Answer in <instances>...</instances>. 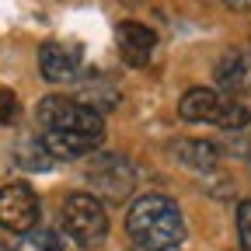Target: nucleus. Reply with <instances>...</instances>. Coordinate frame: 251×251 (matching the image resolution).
I'll return each instance as SVG.
<instances>
[{"mask_svg": "<svg viewBox=\"0 0 251 251\" xmlns=\"http://www.w3.org/2000/svg\"><path fill=\"white\" fill-rule=\"evenodd\" d=\"M216 80L220 87L227 91H251V52H241V49H230L224 59L216 63Z\"/></svg>", "mask_w": 251, "mask_h": 251, "instance_id": "nucleus-10", "label": "nucleus"}, {"mask_svg": "<svg viewBox=\"0 0 251 251\" xmlns=\"http://www.w3.org/2000/svg\"><path fill=\"white\" fill-rule=\"evenodd\" d=\"M18 251H63V237H56L49 230H28V234H21Z\"/></svg>", "mask_w": 251, "mask_h": 251, "instance_id": "nucleus-13", "label": "nucleus"}, {"mask_svg": "<svg viewBox=\"0 0 251 251\" xmlns=\"http://www.w3.org/2000/svg\"><path fill=\"white\" fill-rule=\"evenodd\" d=\"M224 108H227V98L213 87H188L178 98V115L185 122H213L216 126Z\"/></svg>", "mask_w": 251, "mask_h": 251, "instance_id": "nucleus-8", "label": "nucleus"}, {"mask_svg": "<svg viewBox=\"0 0 251 251\" xmlns=\"http://www.w3.org/2000/svg\"><path fill=\"white\" fill-rule=\"evenodd\" d=\"M153 49H157V35L147 25H140V21H122L119 25V52H122V59L129 63V67L150 63Z\"/></svg>", "mask_w": 251, "mask_h": 251, "instance_id": "nucleus-9", "label": "nucleus"}, {"mask_svg": "<svg viewBox=\"0 0 251 251\" xmlns=\"http://www.w3.org/2000/svg\"><path fill=\"white\" fill-rule=\"evenodd\" d=\"M35 122L42 126V133L46 129H70V133H101L105 136L101 115L77 98H67V94H46L35 105Z\"/></svg>", "mask_w": 251, "mask_h": 251, "instance_id": "nucleus-3", "label": "nucleus"}, {"mask_svg": "<svg viewBox=\"0 0 251 251\" xmlns=\"http://www.w3.org/2000/svg\"><path fill=\"white\" fill-rule=\"evenodd\" d=\"M237 237H241V251H251V199L237 206Z\"/></svg>", "mask_w": 251, "mask_h": 251, "instance_id": "nucleus-16", "label": "nucleus"}, {"mask_svg": "<svg viewBox=\"0 0 251 251\" xmlns=\"http://www.w3.org/2000/svg\"><path fill=\"white\" fill-rule=\"evenodd\" d=\"M80 70V46L70 42H42L39 49V74L49 84H70Z\"/></svg>", "mask_w": 251, "mask_h": 251, "instance_id": "nucleus-6", "label": "nucleus"}, {"mask_svg": "<svg viewBox=\"0 0 251 251\" xmlns=\"http://www.w3.org/2000/svg\"><path fill=\"white\" fill-rule=\"evenodd\" d=\"M175 157L181 164H188L192 171H213L216 161H220V153L209 140H175Z\"/></svg>", "mask_w": 251, "mask_h": 251, "instance_id": "nucleus-11", "label": "nucleus"}, {"mask_svg": "<svg viewBox=\"0 0 251 251\" xmlns=\"http://www.w3.org/2000/svg\"><path fill=\"white\" fill-rule=\"evenodd\" d=\"M84 171H87V178L94 181V188H98L101 196H108V199L129 196V188L136 185V168H133V161H129V157H122V153H112V150L94 153Z\"/></svg>", "mask_w": 251, "mask_h": 251, "instance_id": "nucleus-4", "label": "nucleus"}, {"mask_svg": "<svg viewBox=\"0 0 251 251\" xmlns=\"http://www.w3.org/2000/svg\"><path fill=\"white\" fill-rule=\"evenodd\" d=\"M216 126H220V129H227V133L248 129V126H251V112L244 105H237V101H227V108H224V115H220Z\"/></svg>", "mask_w": 251, "mask_h": 251, "instance_id": "nucleus-14", "label": "nucleus"}, {"mask_svg": "<svg viewBox=\"0 0 251 251\" xmlns=\"http://www.w3.org/2000/svg\"><path fill=\"white\" fill-rule=\"evenodd\" d=\"M42 147L49 150L52 161H80V157L94 153L101 147V133H70V129H46L42 136Z\"/></svg>", "mask_w": 251, "mask_h": 251, "instance_id": "nucleus-7", "label": "nucleus"}, {"mask_svg": "<svg viewBox=\"0 0 251 251\" xmlns=\"http://www.w3.org/2000/svg\"><path fill=\"white\" fill-rule=\"evenodd\" d=\"M230 11H251V0H224Z\"/></svg>", "mask_w": 251, "mask_h": 251, "instance_id": "nucleus-17", "label": "nucleus"}, {"mask_svg": "<svg viewBox=\"0 0 251 251\" xmlns=\"http://www.w3.org/2000/svg\"><path fill=\"white\" fill-rule=\"evenodd\" d=\"M63 230L80 248H94L108 237V213L98 196L91 192H70L63 202Z\"/></svg>", "mask_w": 251, "mask_h": 251, "instance_id": "nucleus-2", "label": "nucleus"}, {"mask_svg": "<svg viewBox=\"0 0 251 251\" xmlns=\"http://www.w3.org/2000/svg\"><path fill=\"white\" fill-rule=\"evenodd\" d=\"M21 115V101H18V94L7 91V87H0V129H7V126H14Z\"/></svg>", "mask_w": 251, "mask_h": 251, "instance_id": "nucleus-15", "label": "nucleus"}, {"mask_svg": "<svg viewBox=\"0 0 251 251\" xmlns=\"http://www.w3.org/2000/svg\"><path fill=\"white\" fill-rule=\"evenodd\" d=\"M14 164L25 168V171H49L52 157H49V150L42 147L39 136H21L18 147H14Z\"/></svg>", "mask_w": 251, "mask_h": 251, "instance_id": "nucleus-12", "label": "nucleus"}, {"mask_svg": "<svg viewBox=\"0 0 251 251\" xmlns=\"http://www.w3.org/2000/svg\"><path fill=\"white\" fill-rule=\"evenodd\" d=\"M0 251H7V248H0Z\"/></svg>", "mask_w": 251, "mask_h": 251, "instance_id": "nucleus-18", "label": "nucleus"}, {"mask_svg": "<svg viewBox=\"0 0 251 251\" xmlns=\"http://www.w3.org/2000/svg\"><path fill=\"white\" fill-rule=\"evenodd\" d=\"M126 234L136 251H178L185 244V216L175 199L161 192H147L133 199L126 213Z\"/></svg>", "mask_w": 251, "mask_h": 251, "instance_id": "nucleus-1", "label": "nucleus"}, {"mask_svg": "<svg viewBox=\"0 0 251 251\" xmlns=\"http://www.w3.org/2000/svg\"><path fill=\"white\" fill-rule=\"evenodd\" d=\"M39 196L28 181H11L0 188V227L11 234H28L39 224Z\"/></svg>", "mask_w": 251, "mask_h": 251, "instance_id": "nucleus-5", "label": "nucleus"}]
</instances>
